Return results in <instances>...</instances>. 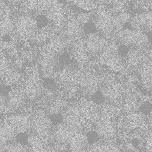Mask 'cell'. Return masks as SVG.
I'll list each match as a JSON object with an SVG mask.
<instances>
[{
	"instance_id": "obj_1",
	"label": "cell",
	"mask_w": 152,
	"mask_h": 152,
	"mask_svg": "<svg viewBox=\"0 0 152 152\" xmlns=\"http://www.w3.org/2000/svg\"><path fill=\"white\" fill-rule=\"evenodd\" d=\"M64 36H57L50 40L45 46L40 61V67L44 78H52L58 72L59 58L66 45Z\"/></svg>"
},
{
	"instance_id": "obj_2",
	"label": "cell",
	"mask_w": 152,
	"mask_h": 152,
	"mask_svg": "<svg viewBox=\"0 0 152 152\" xmlns=\"http://www.w3.org/2000/svg\"><path fill=\"white\" fill-rule=\"evenodd\" d=\"M115 39L119 45L128 47H137L144 49L150 48V41L148 35L140 31L123 29L115 34Z\"/></svg>"
},
{
	"instance_id": "obj_3",
	"label": "cell",
	"mask_w": 152,
	"mask_h": 152,
	"mask_svg": "<svg viewBox=\"0 0 152 152\" xmlns=\"http://www.w3.org/2000/svg\"><path fill=\"white\" fill-rule=\"evenodd\" d=\"M0 74L4 84L10 87L20 86L23 81L22 74L16 69L14 64L7 58L5 53L1 52Z\"/></svg>"
},
{
	"instance_id": "obj_4",
	"label": "cell",
	"mask_w": 152,
	"mask_h": 152,
	"mask_svg": "<svg viewBox=\"0 0 152 152\" xmlns=\"http://www.w3.org/2000/svg\"><path fill=\"white\" fill-rule=\"evenodd\" d=\"M15 30L21 40L33 39L37 36L39 31L36 18L29 15L19 16L15 23Z\"/></svg>"
},
{
	"instance_id": "obj_5",
	"label": "cell",
	"mask_w": 152,
	"mask_h": 152,
	"mask_svg": "<svg viewBox=\"0 0 152 152\" xmlns=\"http://www.w3.org/2000/svg\"><path fill=\"white\" fill-rule=\"evenodd\" d=\"M100 62L111 70L116 72H124L126 69V59L118 53V46L115 43L107 45L105 50L101 54Z\"/></svg>"
},
{
	"instance_id": "obj_6",
	"label": "cell",
	"mask_w": 152,
	"mask_h": 152,
	"mask_svg": "<svg viewBox=\"0 0 152 152\" xmlns=\"http://www.w3.org/2000/svg\"><path fill=\"white\" fill-rule=\"evenodd\" d=\"M126 72H135L139 71L142 66L150 60H151V52L148 49H144L137 47H131L126 57Z\"/></svg>"
},
{
	"instance_id": "obj_7",
	"label": "cell",
	"mask_w": 152,
	"mask_h": 152,
	"mask_svg": "<svg viewBox=\"0 0 152 152\" xmlns=\"http://www.w3.org/2000/svg\"><path fill=\"white\" fill-rule=\"evenodd\" d=\"M32 122L33 129L42 140L48 139L54 134L55 126L49 115L38 113L32 118Z\"/></svg>"
},
{
	"instance_id": "obj_8",
	"label": "cell",
	"mask_w": 152,
	"mask_h": 152,
	"mask_svg": "<svg viewBox=\"0 0 152 152\" xmlns=\"http://www.w3.org/2000/svg\"><path fill=\"white\" fill-rule=\"evenodd\" d=\"M98 33L106 40L111 39L114 33L112 22V16L106 11L99 12L94 22Z\"/></svg>"
},
{
	"instance_id": "obj_9",
	"label": "cell",
	"mask_w": 152,
	"mask_h": 152,
	"mask_svg": "<svg viewBox=\"0 0 152 152\" xmlns=\"http://www.w3.org/2000/svg\"><path fill=\"white\" fill-rule=\"evenodd\" d=\"M100 90L108 103L116 107H120L123 105L124 102L119 88L114 81L110 80L105 83L100 87Z\"/></svg>"
},
{
	"instance_id": "obj_10",
	"label": "cell",
	"mask_w": 152,
	"mask_h": 152,
	"mask_svg": "<svg viewBox=\"0 0 152 152\" xmlns=\"http://www.w3.org/2000/svg\"><path fill=\"white\" fill-rule=\"evenodd\" d=\"M78 108L80 114H81L87 121L95 123L100 118L101 114L100 107L91 100L83 97L80 101Z\"/></svg>"
},
{
	"instance_id": "obj_11",
	"label": "cell",
	"mask_w": 152,
	"mask_h": 152,
	"mask_svg": "<svg viewBox=\"0 0 152 152\" xmlns=\"http://www.w3.org/2000/svg\"><path fill=\"white\" fill-rule=\"evenodd\" d=\"M84 42L89 56L102 54L108 45L107 40L98 32L87 34Z\"/></svg>"
},
{
	"instance_id": "obj_12",
	"label": "cell",
	"mask_w": 152,
	"mask_h": 152,
	"mask_svg": "<svg viewBox=\"0 0 152 152\" xmlns=\"http://www.w3.org/2000/svg\"><path fill=\"white\" fill-rule=\"evenodd\" d=\"M130 28L141 31L144 33H150L151 31L152 15L151 11H147L137 14L132 18L128 23Z\"/></svg>"
},
{
	"instance_id": "obj_13",
	"label": "cell",
	"mask_w": 152,
	"mask_h": 152,
	"mask_svg": "<svg viewBox=\"0 0 152 152\" xmlns=\"http://www.w3.org/2000/svg\"><path fill=\"white\" fill-rule=\"evenodd\" d=\"M23 88L26 98L30 101L37 100L43 94V83L34 74L29 77Z\"/></svg>"
},
{
	"instance_id": "obj_14",
	"label": "cell",
	"mask_w": 152,
	"mask_h": 152,
	"mask_svg": "<svg viewBox=\"0 0 152 152\" xmlns=\"http://www.w3.org/2000/svg\"><path fill=\"white\" fill-rule=\"evenodd\" d=\"M70 57L79 66H83L89 60L84 40L81 39L73 41L70 49Z\"/></svg>"
},
{
	"instance_id": "obj_15",
	"label": "cell",
	"mask_w": 152,
	"mask_h": 152,
	"mask_svg": "<svg viewBox=\"0 0 152 152\" xmlns=\"http://www.w3.org/2000/svg\"><path fill=\"white\" fill-rule=\"evenodd\" d=\"M84 34L83 26L79 22L77 18L74 16L69 17L65 23L64 36L66 39L73 42L81 39Z\"/></svg>"
},
{
	"instance_id": "obj_16",
	"label": "cell",
	"mask_w": 152,
	"mask_h": 152,
	"mask_svg": "<svg viewBox=\"0 0 152 152\" xmlns=\"http://www.w3.org/2000/svg\"><path fill=\"white\" fill-rule=\"evenodd\" d=\"M24 88L21 86L12 87L7 96V109L16 110L21 108L26 99Z\"/></svg>"
},
{
	"instance_id": "obj_17",
	"label": "cell",
	"mask_w": 152,
	"mask_h": 152,
	"mask_svg": "<svg viewBox=\"0 0 152 152\" xmlns=\"http://www.w3.org/2000/svg\"><path fill=\"white\" fill-rule=\"evenodd\" d=\"M16 134L28 133L33 129L32 119L28 116L15 115L10 116L7 121Z\"/></svg>"
},
{
	"instance_id": "obj_18",
	"label": "cell",
	"mask_w": 152,
	"mask_h": 152,
	"mask_svg": "<svg viewBox=\"0 0 152 152\" xmlns=\"http://www.w3.org/2000/svg\"><path fill=\"white\" fill-rule=\"evenodd\" d=\"M57 1H29L25 2V7L34 16L46 15L54 6Z\"/></svg>"
},
{
	"instance_id": "obj_19",
	"label": "cell",
	"mask_w": 152,
	"mask_h": 152,
	"mask_svg": "<svg viewBox=\"0 0 152 152\" xmlns=\"http://www.w3.org/2000/svg\"><path fill=\"white\" fill-rule=\"evenodd\" d=\"M77 134L73 129L62 123L56 126L54 132V138L55 141L69 145L73 137Z\"/></svg>"
},
{
	"instance_id": "obj_20",
	"label": "cell",
	"mask_w": 152,
	"mask_h": 152,
	"mask_svg": "<svg viewBox=\"0 0 152 152\" xmlns=\"http://www.w3.org/2000/svg\"><path fill=\"white\" fill-rule=\"evenodd\" d=\"M95 131L98 134L100 138L108 141L114 138L115 132L113 123L108 120H104L99 122Z\"/></svg>"
},
{
	"instance_id": "obj_21",
	"label": "cell",
	"mask_w": 152,
	"mask_h": 152,
	"mask_svg": "<svg viewBox=\"0 0 152 152\" xmlns=\"http://www.w3.org/2000/svg\"><path fill=\"white\" fill-rule=\"evenodd\" d=\"M88 146L89 144L86 134H84L82 132L77 133L69 143V150L72 151H84L87 150Z\"/></svg>"
},
{
	"instance_id": "obj_22",
	"label": "cell",
	"mask_w": 152,
	"mask_h": 152,
	"mask_svg": "<svg viewBox=\"0 0 152 152\" xmlns=\"http://www.w3.org/2000/svg\"><path fill=\"white\" fill-rule=\"evenodd\" d=\"M67 103L64 99L60 96H56L50 101L46 107V111L48 115L62 114L67 108Z\"/></svg>"
},
{
	"instance_id": "obj_23",
	"label": "cell",
	"mask_w": 152,
	"mask_h": 152,
	"mask_svg": "<svg viewBox=\"0 0 152 152\" xmlns=\"http://www.w3.org/2000/svg\"><path fill=\"white\" fill-rule=\"evenodd\" d=\"M16 132L7 121L3 124L0 131V145L9 144L14 142L16 137Z\"/></svg>"
},
{
	"instance_id": "obj_24",
	"label": "cell",
	"mask_w": 152,
	"mask_h": 152,
	"mask_svg": "<svg viewBox=\"0 0 152 152\" xmlns=\"http://www.w3.org/2000/svg\"><path fill=\"white\" fill-rule=\"evenodd\" d=\"M37 58V53L36 50L31 48H26L22 49L19 54V59L17 60V65L22 66L24 64H33Z\"/></svg>"
},
{
	"instance_id": "obj_25",
	"label": "cell",
	"mask_w": 152,
	"mask_h": 152,
	"mask_svg": "<svg viewBox=\"0 0 152 152\" xmlns=\"http://www.w3.org/2000/svg\"><path fill=\"white\" fill-rule=\"evenodd\" d=\"M132 18V15L127 12H120L112 16L115 34L123 30L125 25L130 22Z\"/></svg>"
},
{
	"instance_id": "obj_26",
	"label": "cell",
	"mask_w": 152,
	"mask_h": 152,
	"mask_svg": "<svg viewBox=\"0 0 152 152\" xmlns=\"http://www.w3.org/2000/svg\"><path fill=\"white\" fill-rule=\"evenodd\" d=\"M141 80L143 86L147 90L151 89V60L145 63L140 70Z\"/></svg>"
},
{
	"instance_id": "obj_27",
	"label": "cell",
	"mask_w": 152,
	"mask_h": 152,
	"mask_svg": "<svg viewBox=\"0 0 152 152\" xmlns=\"http://www.w3.org/2000/svg\"><path fill=\"white\" fill-rule=\"evenodd\" d=\"M27 147L29 151H45L48 150L42 141V139L36 132L28 134Z\"/></svg>"
},
{
	"instance_id": "obj_28",
	"label": "cell",
	"mask_w": 152,
	"mask_h": 152,
	"mask_svg": "<svg viewBox=\"0 0 152 152\" xmlns=\"http://www.w3.org/2000/svg\"><path fill=\"white\" fill-rule=\"evenodd\" d=\"M145 115L140 111L129 114L125 120L126 126L129 129L136 128L145 123Z\"/></svg>"
},
{
	"instance_id": "obj_29",
	"label": "cell",
	"mask_w": 152,
	"mask_h": 152,
	"mask_svg": "<svg viewBox=\"0 0 152 152\" xmlns=\"http://www.w3.org/2000/svg\"><path fill=\"white\" fill-rule=\"evenodd\" d=\"M140 104L137 97L132 94H128V98L123 104L124 110L128 114H134L139 111Z\"/></svg>"
},
{
	"instance_id": "obj_30",
	"label": "cell",
	"mask_w": 152,
	"mask_h": 152,
	"mask_svg": "<svg viewBox=\"0 0 152 152\" xmlns=\"http://www.w3.org/2000/svg\"><path fill=\"white\" fill-rule=\"evenodd\" d=\"M1 36L2 38L4 36H10L15 30V24L7 15H1Z\"/></svg>"
},
{
	"instance_id": "obj_31",
	"label": "cell",
	"mask_w": 152,
	"mask_h": 152,
	"mask_svg": "<svg viewBox=\"0 0 152 152\" xmlns=\"http://www.w3.org/2000/svg\"><path fill=\"white\" fill-rule=\"evenodd\" d=\"M73 4L84 10L91 11L97 8V4L96 2L91 1H73Z\"/></svg>"
},
{
	"instance_id": "obj_32",
	"label": "cell",
	"mask_w": 152,
	"mask_h": 152,
	"mask_svg": "<svg viewBox=\"0 0 152 152\" xmlns=\"http://www.w3.org/2000/svg\"><path fill=\"white\" fill-rule=\"evenodd\" d=\"M64 87V94L65 96L70 99L76 97L78 94V93L80 91V87L74 84H70L66 85Z\"/></svg>"
},
{
	"instance_id": "obj_33",
	"label": "cell",
	"mask_w": 152,
	"mask_h": 152,
	"mask_svg": "<svg viewBox=\"0 0 152 152\" xmlns=\"http://www.w3.org/2000/svg\"><path fill=\"white\" fill-rule=\"evenodd\" d=\"M91 100L94 102L95 104L97 105H101L103 104L105 101V99L100 90H98L96 93H94L91 96Z\"/></svg>"
},
{
	"instance_id": "obj_34",
	"label": "cell",
	"mask_w": 152,
	"mask_h": 152,
	"mask_svg": "<svg viewBox=\"0 0 152 152\" xmlns=\"http://www.w3.org/2000/svg\"><path fill=\"white\" fill-rule=\"evenodd\" d=\"M86 135L87 137L89 145L98 142L100 139V137L99 136L98 134L96 132V131H90L86 134Z\"/></svg>"
},
{
	"instance_id": "obj_35",
	"label": "cell",
	"mask_w": 152,
	"mask_h": 152,
	"mask_svg": "<svg viewBox=\"0 0 152 152\" xmlns=\"http://www.w3.org/2000/svg\"><path fill=\"white\" fill-rule=\"evenodd\" d=\"M84 31L85 34H89L97 32V28L95 23L93 22L90 21L84 25Z\"/></svg>"
},
{
	"instance_id": "obj_36",
	"label": "cell",
	"mask_w": 152,
	"mask_h": 152,
	"mask_svg": "<svg viewBox=\"0 0 152 152\" xmlns=\"http://www.w3.org/2000/svg\"><path fill=\"white\" fill-rule=\"evenodd\" d=\"M39 29H42L49 24V20L45 15H39L36 18Z\"/></svg>"
},
{
	"instance_id": "obj_37",
	"label": "cell",
	"mask_w": 152,
	"mask_h": 152,
	"mask_svg": "<svg viewBox=\"0 0 152 152\" xmlns=\"http://www.w3.org/2000/svg\"><path fill=\"white\" fill-rule=\"evenodd\" d=\"M48 115L55 126L59 125L60 124L62 123L63 121V114H51V115Z\"/></svg>"
},
{
	"instance_id": "obj_38",
	"label": "cell",
	"mask_w": 152,
	"mask_h": 152,
	"mask_svg": "<svg viewBox=\"0 0 152 152\" xmlns=\"http://www.w3.org/2000/svg\"><path fill=\"white\" fill-rule=\"evenodd\" d=\"M28 138V134L27 133H19L16 135L15 141L27 146Z\"/></svg>"
},
{
	"instance_id": "obj_39",
	"label": "cell",
	"mask_w": 152,
	"mask_h": 152,
	"mask_svg": "<svg viewBox=\"0 0 152 152\" xmlns=\"http://www.w3.org/2000/svg\"><path fill=\"white\" fill-rule=\"evenodd\" d=\"M43 83V87L45 88L50 89V90H56L57 83L55 80L52 78H45Z\"/></svg>"
},
{
	"instance_id": "obj_40",
	"label": "cell",
	"mask_w": 152,
	"mask_h": 152,
	"mask_svg": "<svg viewBox=\"0 0 152 152\" xmlns=\"http://www.w3.org/2000/svg\"><path fill=\"white\" fill-rule=\"evenodd\" d=\"M79 22L84 27V25L90 21V15L88 13H81L78 15V16L76 17Z\"/></svg>"
},
{
	"instance_id": "obj_41",
	"label": "cell",
	"mask_w": 152,
	"mask_h": 152,
	"mask_svg": "<svg viewBox=\"0 0 152 152\" xmlns=\"http://www.w3.org/2000/svg\"><path fill=\"white\" fill-rule=\"evenodd\" d=\"M53 148L55 151H66L69 150V145L55 141L53 145Z\"/></svg>"
},
{
	"instance_id": "obj_42",
	"label": "cell",
	"mask_w": 152,
	"mask_h": 152,
	"mask_svg": "<svg viewBox=\"0 0 152 152\" xmlns=\"http://www.w3.org/2000/svg\"><path fill=\"white\" fill-rule=\"evenodd\" d=\"M151 110V106L150 102H145L143 104H141L140 105L139 111L145 115L150 114Z\"/></svg>"
},
{
	"instance_id": "obj_43",
	"label": "cell",
	"mask_w": 152,
	"mask_h": 152,
	"mask_svg": "<svg viewBox=\"0 0 152 152\" xmlns=\"http://www.w3.org/2000/svg\"><path fill=\"white\" fill-rule=\"evenodd\" d=\"M130 48V47H128L127 46H125L123 45H119V46H118V53L120 56L126 58Z\"/></svg>"
},
{
	"instance_id": "obj_44",
	"label": "cell",
	"mask_w": 152,
	"mask_h": 152,
	"mask_svg": "<svg viewBox=\"0 0 152 152\" xmlns=\"http://www.w3.org/2000/svg\"><path fill=\"white\" fill-rule=\"evenodd\" d=\"M123 148H124L123 150L124 151H137L138 150L133 145L131 142H125L123 144Z\"/></svg>"
}]
</instances>
